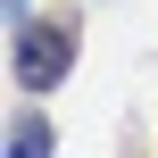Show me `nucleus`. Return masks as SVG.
<instances>
[{
    "label": "nucleus",
    "mask_w": 158,
    "mask_h": 158,
    "mask_svg": "<svg viewBox=\"0 0 158 158\" xmlns=\"http://www.w3.org/2000/svg\"><path fill=\"white\" fill-rule=\"evenodd\" d=\"M67 67H75V25H67V17H58V25H25L17 50H8V75H17L25 92H50Z\"/></svg>",
    "instance_id": "f257e3e1"
}]
</instances>
